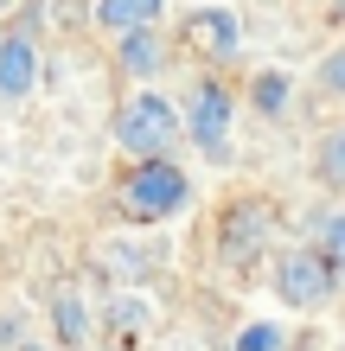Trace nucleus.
<instances>
[{
    "instance_id": "f257e3e1",
    "label": "nucleus",
    "mask_w": 345,
    "mask_h": 351,
    "mask_svg": "<svg viewBox=\"0 0 345 351\" xmlns=\"http://www.w3.org/2000/svg\"><path fill=\"white\" fill-rule=\"evenodd\" d=\"M115 141H121V154H134L141 167L147 160H167V147L179 141V115H173V102L167 96H154V90H141L121 102V115H115Z\"/></svg>"
},
{
    "instance_id": "f03ea898",
    "label": "nucleus",
    "mask_w": 345,
    "mask_h": 351,
    "mask_svg": "<svg viewBox=\"0 0 345 351\" xmlns=\"http://www.w3.org/2000/svg\"><path fill=\"white\" fill-rule=\"evenodd\" d=\"M115 204H121V217H134V223H160V217H173L179 204H186V173L167 167V160H147V167H134L115 185Z\"/></svg>"
},
{
    "instance_id": "7ed1b4c3",
    "label": "nucleus",
    "mask_w": 345,
    "mask_h": 351,
    "mask_svg": "<svg viewBox=\"0 0 345 351\" xmlns=\"http://www.w3.org/2000/svg\"><path fill=\"white\" fill-rule=\"evenodd\" d=\"M275 287L288 306H326L333 287H339V268L326 262V250H288L275 268Z\"/></svg>"
},
{
    "instance_id": "20e7f679",
    "label": "nucleus",
    "mask_w": 345,
    "mask_h": 351,
    "mask_svg": "<svg viewBox=\"0 0 345 351\" xmlns=\"http://www.w3.org/2000/svg\"><path fill=\"white\" fill-rule=\"evenodd\" d=\"M269 230H275V211L262 198H243V204L224 211V223H217V256L230 268H250L262 256V243H269Z\"/></svg>"
},
{
    "instance_id": "39448f33",
    "label": "nucleus",
    "mask_w": 345,
    "mask_h": 351,
    "mask_svg": "<svg viewBox=\"0 0 345 351\" xmlns=\"http://www.w3.org/2000/svg\"><path fill=\"white\" fill-rule=\"evenodd\" d=\"M230 115H237V102H230V90H224V84H198V96H192V141H198L211 160H224Z\"/></svg>"
},
{
    "instance_id": "423d86ee",
    "label": "nucleus",
    "mask_w": 345,
    "mask_h": 351,
    "mask_svg": "<svg viewBox=\"0 0 345 351\" xmlns=\"http://www.w3.org/2000/svg\"><path fill=\"white\" fill-rule=\"evenodd\" d=\"M186 38L205 58H230L237 51V19L224 13V7H205V13H186Z\"/></svg>"
},
{
    "instance_id": "0eeeda50",
    "label": "nucleus",
    "mask_w": 345,
    "mask_h": 351,
    "mask_svg": "<svg viewBox=\"0 0 345 351\" xmlns=\"http://www.w3.org/2000/svg\"><path fill=\"white\" fill-rule=\"evenodd\" d=\"M32 71H38L32 38H7V45H0V96H26L32 90Z\"/></svg>"
},
{
    "instance_id": "6e6552de",
    "label": "nucleus",
    "mask_w": 345,
    "mask_h": 351,
    "mask_svg": "<svg viewBox=\"0 0 345 351\" xmlns=\"http://www.w3.org/2000/svg\"><path fill=\"white\" fill-rule=\"evenodd\" d=\"M96 19H103L109 32H154V19H160V0H96Z\"/></svg>"
},
{
    "instance_id": "1a4fd4ad",
    "label": "nucleus",
    "mask_w": 345,
    "mask_h": 351,
    "mask_svg": "<svg viewBox=\"0 0 345 351\" xmlns=\"http://www.w3.org/2000/svg\"><path fill=\"white\" fill-rule=\"evenodd\" d=\"M313 173L326 179V185H339V192H345V128H333L326 141H320V154H313Z\"/></svg>"
},
{
    "instance_id": "9d476101",
    "label": "nucleus",
    "mask_w": 345,
    "mask_h": 351,
    "mask_svg": "<svg viewBox=\"0 0 345 351\" xmlns=\"http://www.w3.org/2000/svg\"><path fill=\"white\" fill-rule=\"evenodd\" d=\"M250 96H256V109H262V115H281V109H288V77H281V71H262Z\"/></svg>"
},
{
    "instance_id": "9b49d317",
    "label": "nucleus",
    "mask_w": 345,
    "mask_h": 351,
    "mask_svg": "<svg viewBox=\"0 0 345 351\" xmlns=\"http://www.w3.org/2000/svg\"><path fill=\"white\" fill-rule=\"evenodd\" d=\"M121 64H128V71H154V64H160L154 32H128V38H121Z\"/></svg>"
},
{
    "instance_id": "f8f14e48",
    "label": "nucleus",
    "mask_w": 345,
    "mask_h": 351,
    "mask_svg": "<svg viewBox=\"0 0 345 351\" xmlns=\"http://www.w3.org/2000/svg\"><path fill=\"white\" fill-rule=\"evenodd\" d=\"M58 326H64L71 345H84V300L77 294H58Z\"/></svg>"
},
{
    "instance_id": "ddd939ff",
    "label": "nucleus",
    "mask_w": 345,
    "mask_h": 351,
    "mask_svg": "<svg viewBox=\"0 0 345 351\" xmlns=\"http://www.w3.org/2000/svg\"><path fill=\"white\" fill-rule=\"evenodd\" d=\"M320 90H326V96H345V45L320 58Z\"/></svg>"
},
{
    "instance_id": "4468645a",
    "label": "nucleus",
    "mask_w": 345,
    "mask_h": 351,
    "mask_svg": "<svg viewBox=\"0 0 345 351\" xmlns=\"http://www.w3.org/2000/svg\"><path fill=\"white\" fill-rule=\"evenodd\" d=\"M320 250H326V262H333V268H345V211H339V217H326V230H320Z\"/></svg>"
},
{
    "instance_id": "2eb2a0df",
    "label": "nucleus",
    "mask_w": 345,
    "mask_h": 351,
    "mask_svg": "<svg viewBox=\"0 0 345 351\" xmlns=\"http://www.w3.org/2000/svg\"><path fill=\"white\" fill-rule=\"evenodd\" d=\"M237 351H281V332L275 326H250V332L237 339Z\"/></svg>"
},
{
    "instance_id": "dca6fc26",
    "label": "nucleus",
    "mask_w": 345,
    "mask_h": 351,
    "mask_svg": "<svg viewBox=\"0 0 345 351\" xmlns=\"http://www.w3.org/2000/svg\"><path fill=\"white\" fill-rule=\"evenodd\" d=\"M326 19H333V26H345V0H333V7H326Z\"/></svg>"
},
{
    "instance_id": "f3484780",
    "label": "nucleus",
    "mask_w": 345,
    "mask_h": 351,
    "mask_svg": "<svg viewBox=\"0 0 345 351\" xmlns=\"http://www.w3.org/2000/svg\"><path fill=\"white\" fill-rule=\"evenodd\" d=\"M0 45H7V38H0Z\"/></svg>"
}]
</instances>
